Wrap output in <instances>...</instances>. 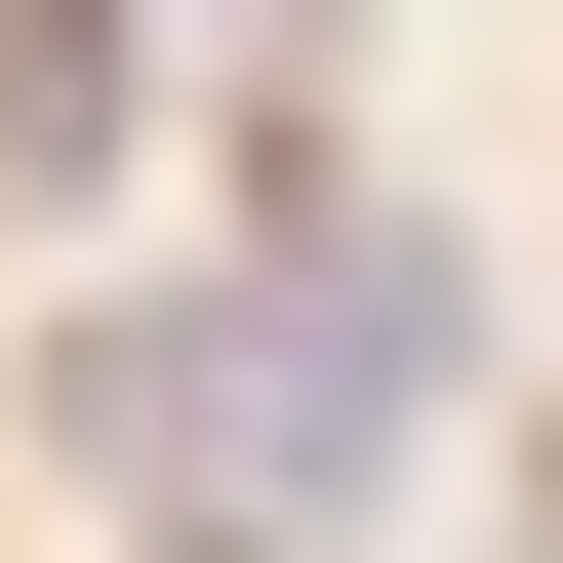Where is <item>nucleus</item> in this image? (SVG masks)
I'll return each instance as SVG.
<instances>
[{
  "label": "nucleus",
  "instance_id": "obj_1",
  "mask_svg": "<svg viewBox=\"0 0 563 563\" xmlns=\"http://www.w3.org/2000/svg\"><path fill=\"white\" fill-rule=\"evenodd\" d=\"M443 402H483V242H443V201H282L242 282H121V322H81L121 523H242V563L402 523V443H443Z\"/></svg>",
  "mask_w": 563,
  "mask_h": 563
},
{
  "label": "nucleus",
  "instance_id": "obj_2",
  "mask_svg": "<svg viewBox=\"0 0 563 563\" xmlns=\"http://www.w3.org/2000/svg\"><path fill=\"white\" fill-rule=\"evenodd\" d=\"M121 81H162L121 0H0V201H121Z\"/></svg>",
  "mask_w": 563,
  "mask_h": 563
}]
</instances>
